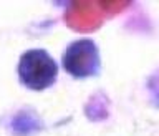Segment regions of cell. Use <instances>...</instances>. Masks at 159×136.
<instances>
[{
  "instance_id": "cell-1",
  "label": "cell",
  "mask_w": 159,
  "mask_h": 136,
  "mask_svg": "<svg viewBox=\"0 0 159 136\" xmlns=\"http://www.w3.org/2000/svg\"><path fill=\"white\" fill-rule=\"evenodd\" d=\"M58 65L42 48L28 50L22 55L18 63V78L22 85L30 90L40 91L57 82Z\"/></svg>"
},
{
  "instance_id": "cell-2",
  "label": "cell",
  "mask_w": 159,
  "mask_h": 136,
  "mask_svg": "<svg viewBox=\"0 0 159 136\" xmlns=\"http://www.w3.org/2000/svg\"><path fill=\"white\" fill-rule=\"evenodd\" d=\"M61 65L65 72L75 78H88L98 75L101 68L98 45L89 38H81L70 43L63 52Z\"/></svg>"
}]
</instances>
